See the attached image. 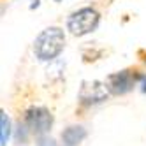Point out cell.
<instances>
[{
  "label": "cell",
  "instance_id": "obj_1",
  "mask_svg": "<svg viewBox=\"0 0 146 146\" xmlns=\"http://www.w3.org/2000/svg\"><path fill=\"white\" fill-rule=\"evenodd\" d=\"M65 48V34L58 27H48L42 30L35 42H34V53L42 62H53Z\"/></svg>",
  "mask_w": 146,
  "mask_h": 146
},
{
  "label": "cell",
  "instance_id": "obj_2",
  "mask_svg": "<svg viewBox=\"0 0 146 146\" xmlns=\"http://www.w3.org/2000/svg\"><path fill=\"white\" fill-rule=\"evenodd\" d=\"M100 14L93 7H81L67 18V30L74 37H83L97 28Z\"/></svg>",
  "mask_w": 146,
  "mask_h": 146
},
{
  "label": "cell",
  "instance_id": "obj_3",
  "mask_svg": "<svg viewBox=\"0 0 146 146\" xmlns=\"http://www.w3.org/2000/svg\"><path fill=\"white\" fill-rule=\"evenodd\" d=\"M25 125L35 135H44L53 127V114L44 106H32L25 111Z\"/></svg>",
  "mask_w": 146,
  "mask_h": 146
},
{
  "label": "cell",
  "instance_id": "obj_4",
  "mask_svg": "<svg viewBox=\"0 0 146 146\" xmlns=\"http://www.w3.org/2000/svg\"><path fill=\"white\" fill-rule=\"evenodd\" d=\"M139 79H143V76L137 70L123 69V70L114 72V74H109L104 83L108 85L111 95H125V93H129L135 85H137Z\"/></svg>",
  "mask_w": 146,
  "mask_h": 146
},
{
  "label": "cell",
  "instance_id": "obj_5",
  "mask_svg": "<svg viewBox=\"0 0 146 146\" xmlns=\"http://www.w3.org/2000/svg\"><path fill=\"white\" fill-rule=\"evenodd\" d=\"M109 88L102 81H83L78 93V100L83 106H92V104L104 102L109 97Z\"/></svg>",
  "mask_w": 146,
  "mask_h": 146
},
{
  "label": "cell",
  "instance_id": "obj_6",
  "mask_svg": "<svg viewBox=\"0 0 146 146\" xmlns=\"http://www.w3.org/2000/svg\"><path fill=\"white\" fill-rule=\"evenodd\" d=\"M86 137V129L81 125H70V127L64 129L62 132V143L64 146H78L83 143V139Z\"/></svg>",
  "mask_w": 146,
  "mask_h": 146
},
{
  "label": "cell",
  "instance_id": "obj_7",
  "mask_svg": "<svg viewBox=\"0 0 146 146\" xmlns=\"http://www.w3.org/2000/svg\"><path fill=\"white\" fill-rule=\"evenodd\" d=\"M9 137H11V121H9L7 113H0V146H7Z\"/></svg>",
  "mask_w": 146,
  "mask_h": 146
},
{
  "label": "cell",
  "instance_id": "obj_8",
  "mask_svg": "<svg viewBox=\"0 0 146 146\" xmlns=\"http://www.w3.org/2000/svg\"><path fill=\"white\" fill-rule=\"evenodd\" d=\"M64 67H65V64H64V62L56 60V62H53V65H49V69H48V74H49L51 78H58V76H60V72H64Z\"/></svg>",
  "mask_w": 146,
  "mask_h": 146
},
{
  "label": "cell",
  "instance_id": "obj_9",
  "mask_svg": "<svg viewBox=\"0 0 146 146\" xmlns=\"http://www.w3.org/2000/svg\"><path fill=\"white\" fill-rule=\"evenodd\" d=\"M37 146H56V144H55V141H53V139L48 137V135L44 134V135H39V139H37Z\"/></svg>",
  "mask_w": 146,
  "mask_h": 146
},
{
  "label": "cell",
  "instance_id": "obj_10",
  "mask_svg": "<svg viewBox=\"0 0 146 146\" xmlns=\"http://www.w3.org/2000/svg\"><path fill=\"white\" fill-rule=\"evenodd\" d=\"M141 90H143V93H146V76L141 79Z\"/></svg>",
  "mask_w": 146,
  "mask_h": 146
},
{
  "label": "cell",
  "instance_id": "obj_11",
  "mask_svg": "<svg viewBox=\"0 0 146 146\" xmlns=\"http://www.w3.org/2000/svg\"><path fill=\"white\" fill-rule=\"evenodd\" d=\"M143 62H144V64H146V55H144V58H143Z\"/></svg>",
  "mask_w": 146,
  "mask_h": 146
},
{
  "label": "cell",
  "instance_id": "obj_12",
  "mask_svg": "<svg viewBox=\"0 0 146 146\" xmlns=\"http://www.w3.org/2000/svg\"><path fill=\"white\" fill-rule=\"evenodd\" d=\"M55 2H62V0H55Z\"/></svg>",
  "mask_w": 146,
  "mask_h": 146
}]
</instances>
